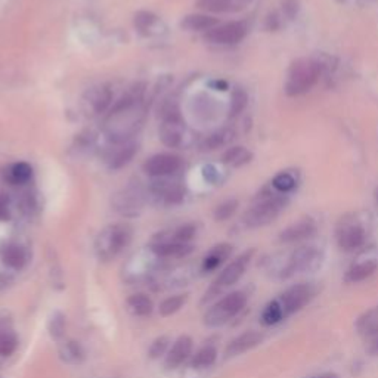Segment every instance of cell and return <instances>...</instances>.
<instances>
[{"instance_id": "cell-1", "label": "cell", "mask_w": 378, "mask_h": 378, "mask_svg": "<svg viewBox=\"0 0 378 378\" xmlns=\"http://www.w3.org/2000/svg\"><path fill=\"white\" fill-rule=\"evenodd\" d=\"M142 107V90L136 89L129 92L123 99H120L105 121V130L108 138L115 142H126L138 132L143 121Z\"/></svg>"}, {"instance_id": "cell-2", "label": "cell", "mask_w": 378, "mask_h": 378, "mask_svg": "<svg viewBox=\"0 0 378 378\" xmlns=\"http://www.w3.org/2000/svg\"><path fill=\"white\" fill-rule=\"evenodd\" d=\"M318 288L312 282H300L296 286H291L284 292H281L277 299L269 301L263 312L260 315L261 324L266 327H272L287 319L291 315L297 313L304 306L315 299Z\"/></svg>"}, {"instance_id": "cell-3", "label": "cell", "mask_w": 378, "mask_h": 378, "mask_svg": "<svg viewBox=\"0 0 378 378\" xmlns=\"http://www.w3.org/2000/svg\"><path fill=\"white\" fill-rule=\"evenodd\" d=\"M132 229L128 225L117 223L105 228L94 241V251L102 261H110L117 257L130 244Z\"/></svg>"}, {"instance_id": "cell-4", "label": "cell", "mask_w": 378, "mask_h": 378, "mask_svg": "<svg viewBox=\"0 0 378 378\" xmlns=\"http://www.w3.org/2000/svg\"><path fill=\"white\" fill-rule=\"evenodd\" d=\"M319 72L321 67L318 62L313 59L301 58L296 62H292L286 81V92L288 97H299V94L310 90L317 85Z\"/></svg>"}, {"instance_id": "cell-5", "label": "cell", "mask_w": 378, "mask_h": 378, "mask_svg": "<svg viewBox=\"0 0 378 378\" xmlns=\"http://www.w3.org/2000/svg\"><path fill=\"white\" fill-rule=\"evenodd\" d=\"M247 304V294L243 291H234L223 299L216 301L204 315V324L207 327H222L243 310Z\"/></svg>"}, {"instance_id": "cell-6", "label": "cell", "mask_w": 378, "mask_h": 378, "mask_svg": "<svg viewBox=\"0 0 378 378\" xmlns=\"http://www.w3.org/2000/svg\"><path fill=\"white\" fill-rule=\"evenodd\" d=\"M253 255L255 250H248L246 253L239 255L235 260L230 261V263L220 272L219 277L213 281L212 286H210V288L206 291L203 301H210L212 299L220 296V294L229 287H232L234 284H237L241 279V277L246 274L250 261L253 259Z\"/></svg>"}, {"instance_id": "cell-7", "label": "cell", "mask_w": 378, "mask_h": 378, "mask_svg": "<svg viewBox=\"0 0 378 378\" xmlns=\"http://www.w3.org/2000/svg\"><path fill=\"white\" fill-rule=\"evenodd\" d=\"M287 206V198L282 195H269L260 198L243 216V222L248 228H260L275 220Z\"/></svg>"}, {"instance_id": "cell-8", "label": "cell", "mask_w": 378, "mask_h": 378, "mask_svg": "<svg viewBox=\"0 0 378 378\" xmlns=\"http://www.w3.org/2000/svg\"><path fill=\"white\" fill-rule=\"evenodd\" d=\"M322 263V253L313 246H301L292 251L286 268L282 269V278H291L301 272H312Z\"/></svg>"}, {"instance_id": "cell-9", "label": "cell", "mask_w": 378, "mask_h": 378, "mask_svg": "<svg viewBox=\"0 0 378 378\" xmlns=\"http://www.w3.org/2000/svg\"><path fill=\"white\" fill-rule=\"evenodd\" d=\"M160 138L170 148H182L189 145V130L176 111L166 114L160 126Z\"/></svg>"}, {"instance_id": "cell-10", "label": "cell", "mask_w": 378, "mask_h": 378, "mask_svg": "<svg viewBox=\"0 0 378 378\" xmlns=\"http://www.w3.org/2000/svg\"><path fill=\"white\" fill-rule=\"evenodd\" d=\"M247 36V26L241 21L228 23L223 26H217L208 30L204 39L215 45H235Z\"/></svg>"}, {"instance_id": "cell-11", "label": "cell", "mask_w": 378, "mask_h": 378, "mask_svg": "<svg viewBox=\"0 0 378 378\" xmlns=\"http://www.w3.org/2000/svg\"><path fill=\"white\" fill-rule=\"evenodd\" d=\"M151 251L160 259H181L191 253L192 246L189 243H179L167 234H161L154 239Z\"/></svg>"}, {"instance_id": "cell-12", "label": "cell", "mask_w": 378, "mask_h": 378, "mask_svg": "<svg viewBox=\"0 0 378 378\" xmlns=\"http://www.w3.org/2000/svg\"><path fill=\"white\" fill-rule=\"evenodd\" d=\"M182 161L179 157L172 154H157L152 155L143 164V170L148 176L152 177H166L179 172Z\"/></svg>"}, {"instance_id": "cell-13", "label": "cell", "mask_w": 378, "mask_h": 378, "mask_svg": "<svg viewBox=\"0 0 378 378\" xmlns=\"http://www.w3.org/2000/svg\"><path fill=\"white\" fill-rule=\"evenodd\" d=\"M365 229L358 223H344L337 230V243L343 251H355L365 244Z\"/></svg>"}, {"instance_id": "cell-14", "label": "cell", "mask_w": 378, "mask_h": 378, "mask_svg": "<svg viewBox=\"0 0 378 378\" xmlns=\"http://www.w3.org/2000/svg\"><path fill=\"white\" fill-rule=\"evenodd\" d=\"M111 90L105 86H99V88H93L90 89L85 99H83V110H85L86 115H98L101 112H103L107 110V107L111 102Z\"/></svg>"}, {"instance_id": "cell-15", "label": "cell", "mask_w": 378, "mask_h": 378, "mask_svg": "<svg viewBox=\"0 0 378 378\" xmlns=\"http://www.w3.org/2000/svg\"><path fill=\"white\" fill-rule=\"evenodd\" d=\"M114 206L117 212L126 216H135L139 213V210L143 206V194L139 189L129 188L119 194L114 199Z\"/></svg>"}, {"instance_id": "cell-16", "label": "cell", "mask_w": 378, "mask_h": 378, "mask_svg": "<svg viewBox=\"0 0 378 378\" xmlns=\"http://www.w3.org/2000/svg\"><path fill=\"white\" fill-rule=\"evenodd\" d=\"M261 341H263V334L259 331H247L244 334H241L226 346V358H235V356L243 355L251 349H255Z\"/></svg>"}, {"instance_id": "cell-17", "label": "cell", "mask_w": 378, "mask_h": 378, "mask_svg": "<svg viewBox=\"0 0 378 378\" xmlns=\"http://www.w3.org/2000/svg\"><path fill=\"white\" fill-rule=\"evenodd\" d=\"M315 232H317V225H315L313 220L304 219L297 223L288 226L287 229H284L279 234V241L286 244L299 243V241L309 239L310 237L315 235Z\"/></svg>"}, {"instance_id": "cell-18", "label": "cell", "mask_w": 378, "mask_h": 378, "mask_svg": "<svg viewBox=\"0 0 378 378\" xmlns=\"http://www.w3.org/2000/svg\"><path fill=\"white\" fill-rule=\"evenodd\" d=\"M192 352V340L188 335H182V337L177 339L172 349L167 353L166 358V366L169 370H175L177 366H181Z\"/></svg>"}, {"instance_id": "cell-19", "label": "cell", "mask_w": 378, "mask_h": 378, "mask_svg": "<svg viewBox=\"0 0 378 378\" xmlns=\"http://www.w3.org/2000/svg\"><path fill=\"white\" fill-rule=\"evenodd\" d=\"M0 257H2V261L8 268L14 270L24 269L28 263L27 250L23 246L14 243L2 247V250H0Z\"/></svg>"}, {"instance_id": "cell-20", "label": "cell", "mask_w": 378, "mask_h": 378, "mask_svg": "<svg viewBox=\"0 0 378 378\" xmlns=\"http://www.w3.org/2000/svg\"><path fill=\"white\" fill-rule=\"evenodd\" d=\"M251 0H198L197 6L207 12L222 14V12H238L244 9Z\"/></svg>"}, {"instance_id": "cell-21", "label": "cell", "mask_w": 378, "mask_h": 378, "mask_svg": "<svg viewBox=\"0 0 378 378\" xmlns=\"http://www.w3.org/2000/svg\"><path fill=\"white\" fill-rule=\"evenodd\" d=\"M152 194L155 197H159L160 199H163V201L167 204H176L182 201L185 192L179 183L160 181V182H154Z\"/></svg>"}, {"instance_id": "cell-22", "label": "cell", "mask_w": 378, "mask_h": 378, "mask_svg": "<svg viewBox=\"0 0 378 378\" xmlns=\"http://www.w3.org/2000/svg\"><path fill=\"white\" fill-rule=\"evenodd\" d=\"M356 332L365 339H374L378 335V306L364 312L361 317L356 319L355 324Z\"/></svg>"}, {"instance_id": "cell-23", "label": "cell", "mask_w": 378, "mask_h": 378, "mask_svg": "<svg viewBox=\"0 0 378 378\" xmlns=\"http://www.w3.org/2000/svg\"><path fill=\"white\" fill-rule=\"evenodd\" d=\"M232 255V246L229 244H219L213 247L208 251L207 256L203 260L201 269L203 272H213L216 270L220 265L223 263L225 260L229 259V256Z\"/></svg>"}, {"instance_id": "cell-24", "label": "cell", "mask_w": 378, "mask_h": 378, "mask_svg": "<svg viewBox=\"0 0 378 378\" xmlns=\"http://www.w3.org/2000/svg\"><path fill=\"white\" fill-rule=\"evenodd\" d=\"M138 151V146L135 143L126 141V142H120L117 148H114L111 151L110 155V167L111 169H120V167L126 166L128 163H130V160L133 159V155Z\"/></svg>"}, {"instance_id": "cell-25", "label": "cell", "mask_w": 378, "mask_h": 378, "mask_svg": "<svg viewBox=\"0 0 378 378\" xmlns=\"http://www.w3.org/2000/svg\"><path fill=\"white\" fill-rule=\"evenodd\" d=\"M378 269L377 260H364L359 261V263H355L349 268V270L346 272V282H361L365 281L366 278H370L371 275L375 274V270Z\"/></svg>"}, {"instance_id": "cell-26", "label": "cell", "mask_w": 378, "mask_h": 378, "mask_svg": "<svg viewBox=\"0 0 378 378\" xmlns=\"http://www.w3.org/2000/svg\"><path fill=\"white\" fill-rule=\"evenodd\" d=\"M219 21L208 15H188L182 19L181 27L188 31H204L217 27Z\"/></svg>"}, {"instance_id": "cell-27", "label": "cell", "mask_w": 378, "mask_h": 378, "mask_svg": "<svg viewBox=\"0 0 378 378\" xmlns=\"http://www.w3.org/2000/svg\"><path fill=\"white\" fill-rule=\"evenodd\" d=\"M128 308L135 317H150L154 309L152 300L146 294H133L128 299Z\"/></svg>"}, {"instance_id": "cell-28", "label": "cell", "mask_w": 378, "mask_h": 378, "mask_svg": "<svg viewBox=\"0 0 378 378\" xmlns=\"http://www.w3.org/2000/svg\"><path fill=\"white\" fill-rule=\"evenodd\" d=\"M253 154H251L244 146H234L223 154V163L232 167H241L251 161Z\"/></svg>"}, {"instance_id": "cell-29", "label": "cell", "mask_w": 378, "mask_h": 378, "mask_svg": "<svg viewBox=\"0 0 378 378\" xmlns=\"http://www.w3.org/2000/svg\"><path fill=\"white\" fill-rule=\"evenodd\" d=\"M217 359V350L213 346H204L203 349H199L192 358L191 366L195 370H203L212 366Z\"/></svg>"}, {"instance_id": "cell-30", "label": "cell", "mask_w": 378, "mask_h": 378, "mask_svg": "<svg viewBox=\"0 0 378 378\" xmlns=\"http://www.w3.org/2000/svg\"><path fill=\"white\" fill-rule=\"evenodd\" d=\"M18 348V337L12 330L0 328V356L6 358V356L12 355Z\"/></svg>"}, {"instance_id": "cell-31", "label": "cell", "mask_w": 378, "mask_h": 378, "mask_svg": "<svg viewBox=\"0 0 378 378\" xmlns=\"http://www.w3.org/2000/svg\"><path fill=\"white\" fill-rule=\"evenodd\" d=\"M33 170L27 163H18L10 167L9 170V181L15 185H24L31 179Z\"/></svg>"}, {"instance_id": "cell-32", "label": "cell", "mask_w": 378, "mask_h": 378, "mask_svg": "<svg viewBox=\"0 0 378 378\" xmlns=\"http://www.w3.org/2000/svg\"><path fill=\"white\" fill-rule=\"evenodd\" d=\"M186 299L188 297L183 296V294H177V296H172L169 299H166L160 304V315L161 317H172L173 313L181 310V308L186 303Z\"/></svg>"}, {"instance_id": "cell-33", "label": "cell", "mask_w": 378, "mask_h": 378, "mask_svg": "<svg viewBox=\"0 0 378 378\" xmlns=\"http://www.w3.org/2000/svg\"><path fill=\"white\" fill-rule=\"evenodd\" d=\"M232 132L230 130H220L212 136H208V138L206 139L204 142V150L207 151H212V150H217L220 148V146L226 145L230 139H232Z\"/></svg>"}, {"instance_id": "cell-34", "label": "cell", "mask_w": 378, "mask_h": 378, "mask_svg": "<svg viewBox=\"0 0 378 378\" xmlns=\"http://www.w3.org/2000/svg\"><path fill=\"white\" fill-rule=\"evenodd\" d=\"M159 18L150 12H139L135 17V24L141 31H145V33H151V30H154L157 26H159Z\"/></svg>"}, {"instance_id": "cell-35", "label": "cell", "mask_w": 378, "mask_h": 378, "mask_svg": "<svg viewBox=\"0 0 378 378\" xmlns=\"http://www.w3.org/2000/svg\"><path fill=\"white\" fill-rule=\"evenodd\" d=\"M274 188L279 192H290L296 188V179L291 173H279L275 176L274 182H272Z\"/></svg>"}, {"instance_id": "cell-36", "label": "cell", "mask_w": 378, "mask_h": 378, "mask_svg": "<svg viewBox=\"0 0 378 378\" xmlns=\"http://www.w3.org/2000/svg\"><path fill=\"white\" fill-rule=\"evenodd\" d=\"M61 355H62V358H64L66 361L77 364L83 358V350L80 348V344H77L76 341H70V343H67L64 346V349H62Z\"/></svg>"}, {"instance_id": "cell-37", "label": "cell", "mask_w": 378, "mask_h": 378, "mask_svg": "<svg viewBox=\"0 0 378 378\" xmlns=\"http://www.w3.org/2000/svg\"><path fill=\"white\" fill-rule=\"evenodd\" d=\"M167 235L175 241H179V243H189V241H191L195 235V226L185 225L175 229L173 232H167Z\"/></svg>"}, {"instance_id": "cell-38", "label": "cell", "mask_w": 378, "mask_h": 378, "mask_svg": "<svg viewBox=\"0 0 378 378\" xmlns=\"http://www.w3.org/2000/svg\"><path fill=\"white\" fill-rule=\"evenodd\" d=\"M247 105V93L243 89H237L232 94V101H230V114L237 115L246 108Z\"/></svg>"}, {"instance_id": "cell-39", "label": "cell", "mask_w": 378, "mask_h": 378, "mask_svg": "<svg viewBox=\"0 0 378 378\" xmlns=\"http://www.w3.org/2000/svg\"><path fill=\"white\" fill-rule=\"evenodd\" d=\"M237 207H238V203L235 201V199H229V201L220 204L216 208V212H215L216 220H226V219H229L230 216H232L235 213Z\"/></svg>"}, {"instance_id": "cell-40", "label": "cell", "mask_w": 378, "mask_h": 378, "mask_svg": "<svg viewBox=\"0 0 378 378\" xmlns=\"http://www.w3.org/2000/svg\"><path fill=\"white\" fill-rule=\"evenodd\" d=\"M64 330H66L64 317H62L61 313H57L55 317L50 319V324H49V331L52 334V337L55 339L62 337V335H64Z\"/></svg>"}, {"instance_id": "cell-41", "label": "cell", "mask_w": 378, "mask_h": 378, "mask_svg": "<svg viewBox=\"0 0 378 378\" xmlns=\"http://www.w3.org/2000/svg\"><path fill=\"white\" fill-rule=\"evenodd\" d=\"M167 346H169V339H167V337L157 339V340L152 343L151 349H150V356H151V358H160L161 355L166 353Z\"/></svg>"}, {"instance_id": "cell-42", "label": "cell", "mask_w": 378, "mask_h": 378, "mask_svg": "<svg viewBox=\"0 0 378 378\" xmlns=\"http://www.w3.org/2000/svg\"><path fill=\"white\" fill-rule=\"evenodd\" d=\"M10 219V210L8 199L0 194V220H9Z\"/></svg>"}, {"instance_id": "cell-43", "label": "cell", "mask_w": 378, "mask_h": 378, "mask_svg": "<svg viewBox=\"0 0 378 378\" xmlns=\"http://www.w3.org/2000/svg\"><path fill=\"white\" fill-rule=\"evenodd\" d=\"M368 352H370L371 355H378V335H377V337L372 339V343L370 344Z\"/></svg>"}, {"instance_id": "cell-44", "label": "cell", "mask_w": 378, "mask_h": 378, "mask_svg": "<svg viewBox=\"0 0 378 378\" xmlns=\"http://www.w3.org/2000/svg\"><path fill=\"white\" fill-rule=\"evenodd\" d=\"M315 378H340V377L334 372H327V374H322V375L315 377Z\"/></svg>"}, {"instance_id": "cell-45", "label": "cell", "mask_w": 378, "mask_h": 378, "mask_svg": "<svg viewBox=\"0 0 378 378\" xmlns=\"http://www.w3.org/2000/svg\"><path fill=\"white\" fill-rule=\"evenodd\" d=\"M377 197H378V192H377Z\"/></svg>"}]
</instances>
